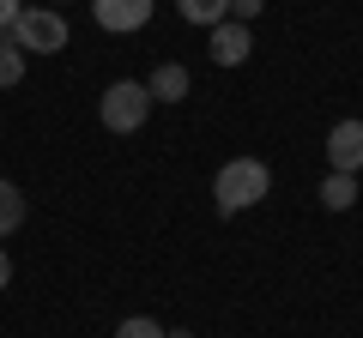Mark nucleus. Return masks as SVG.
Segmentation results:
<instances>
[{
  "label": "nucleus",
  "mask_w": 363,
  "mask_h": 338,
  "mask_svg": "<svg viewBox=\"0 0 363 338\" xmlns=\"http://www.w3.org/2000/svg\"><path fill=\"white\" fill-rule=\"evenodd\" d=\"M267 194H272V169L260 163V157H230V163L218 169V182H212V199H218L224 218H236V211L260 206Z\"/></svg>",
  "instance_id": "f257e3e1"
},
{
  "label": "nucleus",
  "mask_w": 363,
  "mask_h": 338,
  "mask_svg": "<svg viewBox=\"0 0 363 338\" xmlns=\"http://www.w3.org/2000/svg\"><path fill=\"white\" fill-rule=\"evenodd\" d=\"M97 115H104L109 133H140L145 115H152V91H145L140 78H116L104 91V103H97Z\"/></svg>",
  "instance_id": "f03ea898"
},
{
  "label": "nucleus",
  "mask_w": 363,
  "mask_h": 338,
  "mask_svg": "<svg viewBox=\"0 0 363 338\" xmlns=\"http://www.w3.org/2000/svg\"><path fill=\"white\" fill-rule=\"evenodd\" d=\"M13 42L25 54H61L67 49V13L61 6H25L13 25Z\"/></svg>",
  "instance_id": "7ed1b4c3"
},
{
  "label": "nucleus",
  "mask_w": 363,
  "mask_h": 338,
  "mask_svg": "<svg viewBox=\"0 0 363 338\" xmlns=\"http://www.w3.org/2000/svg\"><path fill=\"white\" fill-rule=\"evenodd\" d=\"M327 163L339 175H357L363 169V121H333L327 127Z\"/></svg>",
  "instance_id": "20e7f679"
},
{
  "label": "nucleus",
  "mask_w": 363,
  "mask_h": 338,
  "mask_svg": "<svg viewBox=\"0 0 363 338\" xmlns=\"http://www.w3.org/2000/svg\"><path fill=\"white\" fill-rule=\"evenodd\" d=\"M157 0H91V18L104 30H116V37H128V30H140L145 18H152Z\"/></svg>",
  "instance_id": "39448f33"
},
{
  "label": "nucleus",
  "mask_w": 363,
  "mask_h": 338,
  "mask_svg": "<svg viewBox=\"0 0 363 338\" xmlns=\"http://www.w3.org/2000/svg\"><path fill=\"white\" fill-rule=\"evenodd\" d=\"M248 49H255L248 25H236V18L212 25V61H218V66H242V61H248Z\"/></svg>",
  "instance_id": "423d86ee"
},
{
  "label": "nucleus",
  "mask_w": 363,
  "mask_h": 338,
  "mask_svg": "<svg viewBox=\"0 0 363 338\" xmlns=\"http://www.w3.org/2000/svg\"><path fill=\"white\" fill-rule=\"evenodd\" d=\"M188 85H194V78H188V66H182V61H164L152 78H145L152 103H182V97H188Z\"/></svg>",
  "instance_id": "0eeeda50"
},
{
  "label": "nucleus",
  "mask_w": 363,
  "mask_h": 338,
  "mask_svg": "<svg viewBox=\"0 0 363 338\" xmlns=\"http://www.w3.org/2000/svg\"><path fill=\"white\" fill-rule=\"evenodd\" d=\"M321 206L327 211H351V206H357V175H339V169H333V175L321 182Z\"/></svg>",
  "instance_id": "6e6552de"
},
{
  "label": "nucleus",
  "mask_w": 363,
  "mask_h": 338,
  "mask_svg": "<svg viewBox=\"0 0 363 338\" xmlns=\"http://www.w3.org/2000/svg\"><path fill=\"white\" fill-rule=\"evenodd\" d=\"M176 13L188 18V25H224V18H230V0H176Z\"/></svg>",
  "instance_id": "1a4fd4ad"
},
{
  "label": "nucleus",
  "mask_w": 363,
  "mask_h": 338,
  "mask_svg": "<svg viewBox=\"0 0 363 338\" xmlns=\"http://www.w3.org/2000/svg\"><path fill=\"white\" fill-rule=\"evenodd\" d=\"M25 61H30V54L18 49L13 37H0V91H13L18 78H25Z\"/></svg>",
  "instance_id": "9d476101"
},
{
  "label": "nucleus",
  "mask_w": 363,
  "mask_h": 338,
  "mask_svg": "<svg viewBox=\"0 0 363 338\" xmlns=\"http://www.w3.org/2000/svg\"><path fill=\"white\" fill-rule=\"evenodd\" d=\"M18 223H25V194H18V187L0 175V235H13Z\"/></svg>",
  "instance_id": "9b49d317"
},
{
  "label": "nucleus",
  "mask_w": 363,
  "mask_h": 338,
  "mask_svg": "<svg viewBox=\"0 0 363 338\" xmlns=\"http://www.w3.org/2000/svg\"><path fill=\"white\" fill-rule=\"evenodd\" d=\"M116 338H164V326H157V320H145V314H128V320L116 326Z\"/></svg>",
  "instance_id": "f8f14e48"
},
{
  "label": "nucleus",
  "mask_w": 363,
  "mask_h": 338,
  "mask_svg": "<svg viewBox=\"0 0 363 338\" xmlns=\"http://www.w3.org/2000/svg\"><path fill=\"white\" fill-rule=\"evenodd\" d=\"M230 18H236V25H255V18H260V0H230Z\"/></svg>",
  "instance_id": "ddd939ff"
},
{
  "label": "nucleus",
  "mask_w": 363,
  "mask_h": 338,
  "mask_svg": "<svg viewBox=\"0 0 363 338\" xmlns=\"http://www.w3.org/2000/svg\"><path fill=\"white\" fill-rule=\"evenodd\" d=\"M18 13H25V6H18V0H0V30H6V37H13V25H18Z\"/></svg>",
  "instance_id": "4468645a"
},
{
  "label": "nucleus",
  "mask_w": 363,
  "mask_h": 338,
  "mask_svg": "<svg viewBox=\"0 0 363 338\" xmlns=\"http://www.w3.org/2000/svg\"><path fill=\"white\" fill-rule=\"evenodd\" d=\"M13 284V254H6V247H0V290Z\"/></svg>",
  "instance_id": "2eb2a0df"
},
{
  "label": "nucleus",
  "mask_w": 363,
  "mask_h": 338,
  "mask_svg": "<svg viewBox=\"0 0 363 338\" xmlns=\"http://www.w3.org/2000/svg\"><path fill=\"white\" fill-rule=\"evenodd\" d=\"M164 338H194V332H182V326H176V332H164Z\"/></svg>",
  "instance_id": "dca6fc26"
},
{
  "label": "nucleus",
  "mask_w": 363,
  "mask_h": 338,
  "mask_svg": "<svg viewBox=\"0 0 363 338\" xmlns=\"http://www.w3.org/2000/svg\"><path fill=\"white\" fill-rule=\"evenodd\" d=\"M0 37H6V30H0Z\"/></svg>",
  "instance_id": "f3484780"
},
{
  "label": "nucleus",
  "mask_w": 363,
  "mask_h": 338,
  "mask_svg": "<svg viewBox=\"0 0 363 338\" xmlns=\"http://www.w3.org/2000/svg\"><path fill=\"white\" fill-rule=\"evenodd\" d=\"M61 6H67V0H61Z\"/></svg>",
  "instance_id": "a211bd4d"
}]
</instances>
